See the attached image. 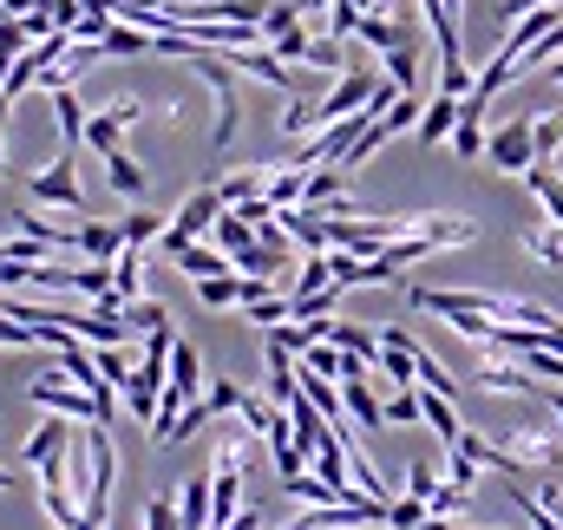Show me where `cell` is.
I'll list each match as a JSON object with an SVG mask.
<instances>
[{"label":"cell","mask_w":563,"mask_h":530,"mask_svg":"<svg viewBox=\"0 0 563 530\" xmlns=\"http://www.w3.org/2000/svg\"><path fill=\"white\" fill-rule=\"evenodd\" d=\"M26 399L46 406V412H59V419H86V426H112V412L125 406L119 394H86V387L66 380V374H40V380H26Z\"/></svg>","instance_id":"obj_1"},{"label":"cell","mask_w":563,"mask_h":530,"mask_svg":"<svg viewBox=\"0 0 563 530\" xmlns=\"http://www.w3.org/2000/svg\"><path fill=\"white\" fill-rule=\"evenodd\" d=\"M223 210H230V203H223V190H217V184H203V190H190V197H184V210H177V217L164 223V236H157V250H164V256H177L184 243H203V236L217 230V217H223Z\"/></svg>","instance_id":"obj_2"},{"label":"cell","mask_w":563,"mask_h":530,"mask_svg":"<svg viewBox=\"0 0 563 530\" xmlns=\"http://www.w3.org/2000/svg\"><path fill=\"white\" fill-rule=\"evenodd\" d=\"M374 86H380V79H374L367 66H347V73H341V79H334V86L314 99V132H321V125H341V119H354V112L374 99Z\"/></svg>","instance_id":"obj_3"},{"label":"cell","mask_w":563,"mask_h":530,"mask_svg":"<svg viewBox=\"0 0 563 530\" xmlns=\"http://www.w3.org/2000/svg\"><path fill=\"white\" fill-rule=\"evenodd\" d=\"M26 197L46 203V210H86V190H79V170H73V151H59L46 170L26 177Z\"/></svg>","instance_id":"obj_4"},{"label":"cell","mask_w":563,"mask_h":530,"mask_svg":"<svg viewBox=\"0 0 563 530\" xmlns=\"http://www.w3.org/2000/svg\"><path fill=\"white\" fill-rule=\"evenodd\" d=\"M485 157H492L498 170L525 177V170L538 164V144H531V119H511V125H498V132L485 137Z\"/></svg>","instance_id":"obj_5"},{"label":"cell","mask_w":563,"mask_h":530,"mask_svg":"<svg viewBox=\"0 0 563 530\" xmlns=\"http://www.w3.org/2000/svg\"><path fill=\"white\" fill-rule=\"evenodd\" d=\"M139 119H144L139 99H119L112 112H92V119H86V144H92L99 157H106V151H125V132H132Z\"/></svg>","instance_id":"obj_6"},{"label":"cell","mask_w":563,"mask_h":530,"mask_svg":"<svg viewBox=\"0 0 563 530\" xmlns=\"http://www.w3.org/2000/svg\"><path fill=\"white\" fill-rule=\"evenodd\" d=\"M472 380H478L485 394H511V399H538V394H544V380H538L525 361H518V367H511V361H485Z\"/></svg>","instance_id":"obj_7"},{"label":"cell","mask_w":563,"mask_h":530,"mask_svg":"<svg viewBox=\"0 0 563 530\" xmlns=\"http://www.w3.org/2000/svg\"><path fill=\"white\" fill-rule=\"evenodd\" d=\"M413 354H420V341H413V334L380 328V374H387L394 387H413V380H420V374H413Z\"/></svg>","instance_id":"obj_8"},{"label":"cell","mask_w":563,"mask_h":530,"mask_svg":"<svg viewBox=\"0 0 563 530\" xmlns=\"http://www.w3.org/2000/svg\"><path fill=\"white\" fill-rule=\"evenodd\" d=\"M119 250H125V223H79V256L86 263H119Z\"/></svg>","instance_id":"obj_9"},{"label":"cell","mask_w":563,"mask_h":530,"mask_svg":"<svg viewBox=\"0 0 563 530\" xmlns=\"http://www.w3.org/2000/svg\"><path fill=\"white\" fill-rule=\"evenodd\" d=\"M243 518V472H210V525H236Z\"/></svg>","instance_id":"obj_10"},{"label":"cell","mask_w":563,"mask_h":530,"mask_svg":"<svg viewBox=\"0 0 563 530\" xmlns=\"http://www.w3.org/2000/svg\"><path fill=\"white\" fill-rule=\"evenodd\" d=\"M170 394L177 399H203V354H197L190 341L170 347Z\"/></svg>","instance_id":"obj_11"},{"label":"cell","mask_w":563,"mask_h":530,"mask_svg":"<svg viewBox=\"0 0 563 530\" xmlns=\"http://www.w3.org/2000/svg\"><path fill=\"white\" fill-rule=\"evenodd\" d=\"M92 46H99V53H112V59H144V53H151L157 40H151L144 26H132V20H112V26H106V33H99Z\"/></svg>","instance_id":"obj_12"},{"label":"cell","mask_w":563,"mask_h":530,"mask_svg":"<svg viewBox=\"0 0 563 530\" xmlns=\"http://www.w3.org/2000/svg\"><path fill=\"white\" fill-rule=\"evenodd\" d=\"M170 263L184 268L190 281H210V275H236V263H230L223 250H210V243H184V250H177Z\"/></svg>","instance_id":"obj_13"},{"label":"cell","mask_w":563,"mask_h":530,"mask_svg":"<svg viewBox=\"0 0 563 530\" xmlns=\"http://www.w3.org/2000/svg\"><path fill=\"white\" fill-rule=\"evenodd\" d=\"M341 406H347V419H354V426H367V432H380V426H387V406L367 394V380H341Z\"/></svg>","instance_id":"obj_14"},{"label":"cell","mask_w":563,"mask_h":530,"mask_svg":"<svg viewBox=\"0 0 563 530\" xmlns=\"http://www.w3.org/2000/svg\"><path fill=\"white\" fill-rule=\"evenodd\" d=\"M452 125H459V99L452 92H432V106L420 112V144H445Z\"/></svg>","instance_id":"obj_15"},{"label":"cell","mask_w":563,"mask_h":530,"mask_svg":"<svg viewBox=\"0 0 563 530\" xmlns=\"http://www.w3.org/2000/svg\"><path fill=\"white\" fill-rule=\"evenodd\" d=\"M177 530H210V478H190L177 492Z\"/></svg>","instance_id":"obj_16"},{"label":"cell","mask_w":563,"mask_h":530,"mask_svg":"<svg viewBox=\"0 0 563 530\" xmlns=\"http://www.w3.org/2000/svg\"><path fill=\"white\" fill-rule=\"evenodd\" d=\"M288 485V498H301V505H354V498H367V492H341V485H328V478H282Z\"/></svg>","instance_id":"obj_17"},{"label":"cell","mask_w":563,"mask_h":530,"mask_svg":"<svg viewBox=\"0 0 563 530\" xmlns=\"http://www.w3.org/2000/svg\"><path fill=\"white\" fill-rule=\"evenodd\" d=\"M112 288H119V301L132 308V301H144V250H119V263H112Z\"/></svg>","instance_id":"obj_18"},{"label":"cell","mask_w":563,"mask_h":530,"mask_svg":"<svg viewBox=\"0 0 563 530\" xmlns=\"http://www.w3.org/2000/svg\"><path fill=\"white\" fill-rule=\"evenodd\" d=\"M420 419L432 426V432H439V439H445V445H452V439L465 432V426H459V399H445V394H426V387H420Z\"/></svg>","instance_id":"obj_19"},{"label":"cell","mask_w":563,"mask_h":530,"mask_svg":"<svg viewBox=\"0 0 563 530\" xmlns=\"http://www.w3.org/2000/svg\"><path fill=\"white\" fill-rule=\"evenodd\" d=\"M387 59V79L400 86V92H420V40H400L394 53H380Z\"/></svg>","instance_id":"obj_20"},{"label":"cell","mask_w":563,"mask_h":530,"mask_svg":"<svg viewBox=\"0 0 563 530\" xmlns=\"http://www.w3.org/2000/svg\"><path fill=\"white\" fill-rule=\"evenodd\" d=\"M525 190L551 210V223H563V177L551 170V164H531V170H525Z\"/></svg>","instance_id":"obj_21"},{"label":"cell","mask_w":563,"mask_h":530,"mask_svg":"<svg viewBox=\"0 0 563 530\" xmlns=\"http://www.w3.org/2000/svg\"><path fill=\"white\" fill-rule=\"evenodd\" d=\"M106 184H112L119 197H144V164L125 157V151H106Z\"/></svg>","instance_id":"obj_22"},{"label":"cell","mask_w":563,"mask_h":530,"mask_svg":"<svg viewBox=\"0 0 563 530\" xmlns=\"http://www.w3.org/2000/svg\"><path fill=\"white\" fill-rule=\"evenodd\" d=\"M210 243H217V250H223V256L236 263V256H243V250L256 243V230H250V223H243L236 210H223V217H217V230H210Z\"/></svg>","instance_id":"obj_23"},{"label":"cell","mask_w":563,"mask_h":530,"mask_svg":"<svg viewBox=\"0 0 563 530\" xmlns=\"http://www.w3.org/2000/svg\"><path fill=\"white\" fill-rule=\"evenodd\" d=\"M53 119H59L66 151H73V144H86V106H79V92H53Z\"/></svg>","instance_id":"obj_24"},{"label":"cell","mask_w":563,"mask_h":530,"mask_svg":"<svg viewBox=\"0 0 563 530\" xmlns=\"http://www.w3.org/2000/svg\"><path fill=\"white\" fill-rule=\"evenodd\" d=\"M354 40H367L374 53H394V46H400V40H413V33H407V26H394L387 13H361V33H354Z\"/></svg>","instance_id":"obj_25"},{"label":"cell","mask_w":563,"mask_h":530,"mask_svg":"<svg viewBox=\"0 0 563 530\" xmlns=\"http://www.w3.org/2000/svg\"><path fill=\"white\" fill-rule=\"evenodd\" d=\"M525 250H531L538 263L558 268L563 263V223H531V230H525Z\"/></svg>","instance_id":"obj_26"},{"label":"cell","mask_w":563,"mask_h":530,"mask_svg":"<svg viewBox=\"0 0 563 530\" xmlns=\"http://www.w3.org/2000/svg\"><path fill=\"white\" fill-rule=\"evenodd\" d=\"M432 525V511H426V498H387V530H426Z\"/></svg>","instance_id":"obj_27"},{"label":"cell","mask_w":563,"mask_h":530,"mask_svg":"<svg viewBox=\"0 0 563 530\" xmlns=\"http://www.w3.org/2000/svg\"><path fill=\"white\" fill-rule=\"evenodd\" d=\"M263 184H269V170H230L217 190H223V203L236 210V203H250V197H263Z\"/></svg>","instance_id":"obj_28"},{"label":"cell","mask_w":563,"mask_h":530,"mask_svg":"<svg viewBox=\"0 0 563 530\" xmlns=\"http://www.w3.org/2000/svg\"><path fill=\"white\" fill-rule=\"evenodd\" d=\"M197 301H203V308H236V301H243V275H210V281H197Z\"/></svg>","instance_id":"obj_29"},{"label":"cell","mask_w":563,"mask_h":530,"mask_svg":"<svg viewBox=\"0 0 563 530\" xmlns=\"http://www.w3.org/2000/svg\"><path fill=\"white\" fill-rule=\"evenodd\" d=\"M328 275H334V288H367V256H354V250H328Z\"/></svg>","instance_id":"obj_30"},{"label":"cell","mask_w":563,"mask_h":530,"mask_svg":"<svg viewBox=\"0 0 563 530\" xmlns=\"http://www.w3.org/2000/svg\"><path fill=\"white\" fill-rule=\"evenodd\" d=\"M269 53H276V59H288V66H308L314 33H308V26H288V33H276V40H269Z\"/></svg>","instance_id":"obj_31"},{"label":"cell","mask_w":563,"mask_h":530,"mask_svg":"<svg viewBox=\"0 0 563 530\" xmlns=\"http://www.w3.org/2000/svg\"><path fill=\"white\" fill-rule=\"evenodd\" d=\"M531 144H538V164H551L563 151V112H544V119H531Z\"/></svg>","instance_id":"obj_32"},{"label":"cell","mask_w":563,"mask_h":530,"mask_svg":"<svg viewBox=\"0 0 563 530\" xmlns=\"http://www.w3.org/2000/svg\"><path fill=\"white\" fill-rule=\"evenodd\" d=\"M217 472H243L250 465V432H217Z\"/></svg>","instance_id":"obj_33"},{"label":"cell","mask_w":563,"mask_h":530,"mask_svg":"<svg viewBox=\"0 0 563 530\" xmlns=\"http://www.w3.org/2000/svg\"><path fill=\"white\" fill-rule=\"evenodd\" d=\"M210 419H217V412H210V399H190V406L177 412V426H170V445H184V439H197V432H203Z\"/></svg>","instance_id":"obj_34"},{"label":"cell","mask_w":563,"mask_h":530,"mask_svg":"<svg viewBox=\"0 0 563 530\" xmlns=\"http://www.w3.org/2000/svg\"><path fill=\"white\" fill-rule=\"evenodd\" d=\"M485 119H465V112H459V125H452V151H459V157H485Z\"/></svg>","instance_id":"obj_35"},{"label":"cell","mask_w":563,"mask_h":530,"mask_svg":"<svg viewBox=\"0 0 563 530\" xmlns=\"http://www.w3.org/2000/svg\"><path fill=\"white\" fill-rule=\"evenodd\" d=\"M92 367H99V380H106V387H125V380L139 374V367H125V354H119V347H92Z\"/></svg>","instance_id":"obj_36"},{"label":"cell","mask_w":563,"mask_h":530,"mask_svg":"<svg viewBox=\"0 0 563 530\" xmlns=\"http://www.w3.org/2000/svg\"><path fill=\"white\" fill-rule=\"evenodd\" d=\"M361 33V7L354 0H334L328 7V40H354Z\"/></svg>","instance_id":"obj_37"},{"label":"cell","mask_w":563,"mask_h":530,"mask_svg":"<svg viewBox=\"0 0 563 530\" xmlns=\"http://www.w3.org/2000/svg\"><path fill=\"white\" fill-rule=\"evenodd\" d=\"M321 288H334L328 256H308V263H301V281H295V295H321Z\"/></svg>","instance_id":"obj_38"},{"label":"cell","mask_w":563,"mask_h":530,"mask_svg":"<svg viewBox=\"0 0 563 530\" xmlns=\"http://www.w3.org/2000/svg\"><path fill=\"white\" fill-rule=\"evenodd\" d=\"M413 419H420V387H400L387 399V426H413Z\"/></svg>","instance_id":"obj_39"},{"label":"cell","mask_w":563,"mask_h":530,"mask_svg":"<svg viewBox=\"0 0 563 530\" xmlns=\"http://www.w3.org/2000/svg\"><path fill=\"white\" fill-rule=\"evenodd\" d=\"M125 321H132V334H151V328H164L170 314H164V301H132V308H125Z\"/></svg>","instance_id":"obj_40"},{"label":"cell","mask_w":563,"mask_h":530,"mask_svg":"<svg viewBox=\"0 0 563 530\" xmlns=\"http://www.w3.org/2000/svg\"><path fill=\"white\" fill-rule=\"evenodd\" d=\"M459 505H465V485H452V478H439V492L426 498V511H432V518H452Z\"/></svg>","instance_id":"obj_41"},{"label":"cell","mask_w":563,"mask_h":530,"mask_svg":"<svg viewBox=\"0 0 563 530\" xmlns=\"http://www.w3.org/2000/svg\"><path fill=\"white\" fill-rule=\"evenodd\" d=\"M157 236H164V223H157V217H144V210H132V217H125V243H132V250L157 243Z\"/></svg>","instance_id":"obj_42"},{"label":"cell","mask_w":563,"mask_h":530,"mask_svg":"<svg viewBox=\"0 0 563 530\" xmlns=\"http://www.w3.org/2000/svg\"><path fill=\"white\" fill-rule=\"evenodd\" d=\"M210 412H243V387H236V380H210Z\"/></svg>","instance_id":"obj_43"},{"label":"cell","mask_w":563,"mask_h":530,"mask_svg":"<svg viewBox=\"0 0 563 530\" xmlns=\"http://www.w3.org/2000/svg\"><path fill=\"white\" fill-rule=\"evenodd\" d=\"M407 492H413V498H432V492H439V472H432V459H413V465H407Z\"/></svg>","instance_id":"obj_44"},{"label":"cell","mask_w":563,"mask_h":530,"mask_svg":"<svg viewBox=\"0 0 563 530\" xmlns=\"http://www.w3.org/2000/svg\"><path fill=\"white\" fill-rule=\"evenodd\" d=\"M308 125H314V99L301 92V99H288V112H282V132L295 137V132H308Z\"/></svg>","instance_id":"obj_45"},{"label":"cell","mask_w":563,"mask_h":530,"mask_svg":"<svg viewBox=\"0 0 563 530\" xmlns=\"http://www.w3.org/2000/svg\"><path fill=\"white\" fill-rule=\"evenodd\" d=\"M144 530H177V505L170 498H151L144 505Z\"/></svg>","instance_id":"obj_46"},{"label":"cell","mask_w":563,"mask_h":530,"mask_svg":"<svg viewBox=\"0 0 563 530\" xmlns=\"http://www.w3.org/2000/svg\"><path fill=\"white\" fill-rule=\"evenodd\" d=\"M0 7H7V13H33V0H0Z\"/></svg>","instance_id":"obj_47"},{"label":"cell","mask_w":563,"mask_h":530,"mask_svg":"<svg viewBox=\"0 0 563 530\" xmlns=\"http://www.w3.org/2000/svg\"><path fill=\"white\" fill-rule=\"evenodd\" d=\"M426 530H465V525H452V518H432V525H426Z\"/></svg>","instance_id":"obj_48"},{"label":"cell","mask_w":563,"mask_h":530,"mask_svg":"<svg viewBox=\"0 0 563 530\" xmlns=\"http://www.w3.org/2000/svg\"><path fill=\"white\" fill-rule=\"evenodd\" d=\"M544 399H551V406H558V426H563V394H544Z\"/></svg>","instance_id":"obj_49"},{"label":"cell","mask_w":563,"mask_h":530,"mask_svg":"<svg viewBox=\"0 0 563 530\" xmlns=\"http://www.w3.org/2000/svg\"><path fill=\"white\" fill-rule=\"evenodd\" d=\"M0 177H7V144H0Z\"/></svg>","instance_id":"obj_50"},{"label":"cell","mask_w":563,"mask_h":530,"mask_svg":"<svg viewBox=\"0 0 563 530\" xmlns=\"http://www.w3.org/2000/svg\"><path fill=\"white\" fill-rule=\"evenodd\" d=\"M0 492H7V472H0Z\"/></svg>","instance_id":"obj_51"}]
</instances>
